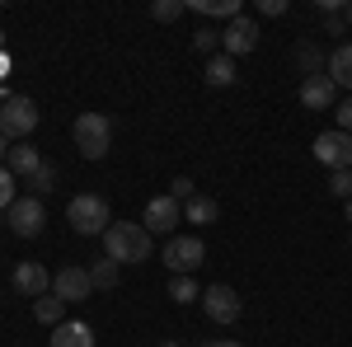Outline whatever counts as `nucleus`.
I'll use <instances>...</instances> for the list:
<instances>
[{"mask_svg": "<svg viewBox=\"0 0 352 347\" xmlns=\"http://www.w3.org/2000/svg\"><path fill=\"white\" fill-rule=\"evenodd\" d=\"M202 347H244V343H235V338H217V343H202Z\"/></svg>", "mask_w": 352, "mask_h": 347, "instance_id": "32", "label": "nucleus"}, {"mask_svg": "<svg viewBox=\"0 0 352 347\" xmlns=\"http://www.w3.org/2000/svg\"><path fill=\"white\" fill-rule=\"evenodd\" d=\"M329 192H333L338 202H348L352 197V169H333V174H329Z\"/></svg>", "mask_w": 352, "mask_h": 347, "instance_id": "27", "label": "nucleus"}, {"mask_svg": "<svg viewBox=\"0 0 352 347\" xmlns=\"http://www.w3.org/2000/svg\"><path fill=\"white\" fill-rule=\"evenodd\" d=\"M14 207V174L0 164V212H10Z\"/></svg>", "mask_w": 352, "mask_h": 347, "instance_id": "29", "label": "nucleus"}, {"mask_svg": "<svg viewBox=\"0 0 352 347\" xmlns=\"http://www.w3.org/2000/svg\"><path fill=\"white\" fill-rule=\"evenodd\" d=\"M258 10H263V14H272V19H277V14H287V0H258Z\"/></svg>", "mask_w": 352, "mask_h": 347, "instance_id": "31", "label": "nucleus"}, {"mask_svg": "<svg viewBox=\"0 0 352 347\" xmlns=\"http://www.w3.org/2000/svg\"><path fill=\"white\" fill-rule=\"evenodd\" d=\"M333 117H338V132H348V136H352V94H348V99H343L338 108H333Z\"/></svg>", "mask_w": 352, "mask_h": 347, "instance_id": "30", "label": "nucleus"}, {"mask_svg": "<svg viewBox=\"0 0 352 347\" xmlns=\"http://www.w3.org/2000/svg\"><path fill=\"white\" fill-rule=\"evenodd\" d=\"M164 347H179V343H164Z\"/></svg>", "mask_w": 352, "mask_h": 347, "instance_id": "36", "label": "nucleus"}, {"mask_svg": "<svg viewBox=\"0 0 352 347\" xmlns=\"http://www.w3.org/2000/svg\"><path fill=\"white\" fill-rule=\"evenodd\" d=\"M155 254V235L141 225V221H113L109 230H104V258H113V263H146Z\"/></svg>", "mask_w": 352, "mask_h": 347, "instance_id": "1", "label": "nucleus"}, {"mask_svg": "<svg viewBox=\"0 0 352 347\" xmlns=\"http://www.w3.org/2000/svg\"><path fill=\"white\" fill-rule=\"evenodd\" d=\"M343 19H348V28H352V0H348V10H343Z\"/></svg>", "mask_w": 352, "mask_h": 347, "instance_id": "34", "label": "nucleus"}, {"mask_svg": "<svg viewBox=\"0 0 352 347\" xmlns=\"http://www.w3.org/2000/svg\"><path fill=\"white\" fill-rule=\"evenodd\" d=\"M5 221H10V230L19 235V240H33L43 225H47V212H43V197H14V207L5 212Z\"/></svg>", "mask_w": 352, "mask_h": 347, "instance_id": "7", "label": "nucleus"}, {"mask_svg": "<svg viewBox=\"0 0 352 347\" xmlns=\"http://www.w3.org/2000/svg\"><path fill=\"white\" fill-rule=\"evenodd\" d=\"M333 99H338V85L329 80V76H305L300 80V104L305 108L324 113V108H333Z\"/></svg>", "mask_w": 352, "mask_h": 347, "instance_id": "13", "label": "nucleus"}, {"mask_svg": "<svg viewBox=\"0 0 352 347\" xmlns=\"http://www.w3.org/2000/svg\"><path fill=\"white\" fill-rule=\"evenodd\" d=\"M52 347H94V328H89V324H76V320L56 324L52 328Z\"/></svg>", "mask_w": 352, "mask_h": 347, "instance_id": "17", "label": "nucleus"}, {"mask_svg": "<svg viewBox=\"0 0 352 347\" xmlns=\"http://www.w3.org/2000/svg\"><path fill=\"white\" fill-rule=\"evenodd\" d=\"M66 221H71L76 235H104L113 225V212H109V202H104L99 192H80V197H71Z\"/></svg>", "mask_w": 352, "mask_h": 347, "instance_id": "3", "label": "nucleus"}, {"mask_svg": "<svg viewBox=\"0 0 352 347\" xmlns=\"http://www.w3.org/2000/svg\"><path fill=\"white\" fill-rule=\"evenodd\" d=\"M10 287H14L19 295H33V300H38V295L52 291V272H47L43 263H14V272H10Z\"/></svg>", "mask_w": 352, "mask_h": 347, "instance_id": "12", "label": "nucleus"}, {"mask_svg": "<svg viewBox=\"0 0 352 347\" xmlns=\"http://www.w3.org/2000/svg\"><path fill=\"white\" fill-rule=\"evenodd\" d=\"M235 76H240V66H235V56L217 52L207 66H202V80L212 85V89H226V85H235Z\"/></svg>", "mask_w": 352, "mask_h": 347, "instance_id": "16", "label": "nucleus"}, {"mask_svg": "<svg viewBox=\"0 0 352 347\" xmlns=\"http://www.w3.org/2000/svg\"><path fill=\"white\" fill-rule=\"evenodd\" d=\"M217 47H221V33H217V28H207V24H202L197 33H192V52H202L207 61L217 56Z\"/></svg>", "mask_w": 352, "mask_h": 347, "instance_id": "25", "label": "nucleus"}, {"mask_svg": "<svg viewBox=\"0 0 352 347\" xmlns=\"http://www.w3.org/2000/svg\"><path fill=\"white\" fill-rule=\"evenodd\" d=\"M118 277H122V267L113 263V258L89 263V282H94V291H113V287H118Z\"/></svg>", "mask_w": 352, "mask_h": 347, "instance_id": "20", "label": "nucleus"}, {"mask_svg": "<svg viewBox=\"0 0 352 347\" xmlns=\"http://www.w3.org/2000/svg\"><path fill=\"white\" fill-rule=\"evenodd\" d=\"M71 136H76V150H80L85 160H104L113 146V122L109 113H80L76 117V127H71Z\"/></svg>", "mask_w": 352, "mask_h": 347, "instance_id": "2", "label": "nucleus"}, {"mask_svg": "<svg viewBox=\"0 0 352 347\" xmlns=\"http://www.w3.org/2000/svg\"><path fill=\"white\" fill-rule=\"evenodd\" d=\"M179 221H184V207H179L169 192H164V197H151V202H146V212H141V225H146L151 235H169Z\"/></svg>", "mask_w": 352, "mask_h": 347, "instance_id": "10", "label": "nucleus"}, {"mask_svg": "<svg viewBox=\"0 0 352 347\" xmlns=\"http://www.w3.org/2000/svg\"><path fill=\"white\" fill-rule=\"evenodd\" d=\"M343 212H348V225H352V197H348V202H343Z\"/></svg>", "mask_w": 352, "mask_h": 347, "instance_id": "35", "label": "nucleus"}, {"mask_svg": "<svg viewBox=\"0 0 352 347\" xmlns=\"http://www.w3.org/2000/svg\"><path fill=\"white\" fill-rule=\"evenodd\" d=\"M188 10H197L202 19L217 14V19H240V0H188Z\"/></svg>", "mask_w": 352, "mask_h": 347, "instance_id": "21", "label": "nucleus"}, {"mask_svg": "<svg viewBox=\"0 0 352 347\" xmlns=\"http://www.w3.org/2000/svg\"><path fill=\"white\" fill-rule=\"evenodd\" d=\"M184 10H188V0H155V5H151V19H160V24H174Z\"/></svg>", "mask_w": 352, "mask_h": 347, "instance_id": "26", "label": "nucleus"}, {"mask_svg": "<svg viewBox=\"0 0 352 347\" xmlns=\"http://www.w3.org/2000/svg\"><path fill=\"white\" fill-rule=\"evenodd\" d=\"M5 155H10V141H5V136H0V164H5Z\"/></svg>", "mask_w": 352, "mask_h": 347, "instance_id": "33", "label": "nucleus"}, {"mask_svg": "<svg viewBox=\"0 0 352 347\" xmlns=\"http://www.w3.org/2000/svg\"><path fill=\"white\" fill-rule=\"evenodd\" d=\"M217 216H221V207L212 197H202V192H197L192 202H184V221H188V225H212Z\"/></svg>", "mask_w": 352, "mask_h": 347, "instance_id": "18", "label": "nucleus"}, {"mask_svg": "<svg viewBox=\"0 0 352 347\" xmlns=\"http://www.w3.org/2000/svg\"><path fill=\"white\" fill-rule=\"evenodd\" d=\"M43 160H47V155H43L38 146H28V141H19V146H10V155H5V169H10L14 179H33Z\"/></svg>", "mask_w": 352, "mask_h": 347, "instance_id": "14", "label": "nucleus"}, {"mask_svg": "<svg viewBox=\"0 0 352 347\" xmlns=\"http://www.w3.org/2000/svg\"><path fill=\"white\" fill-rule=\"evenodd\" d=\"M89 291H94V282H89V267H76V263H66L61 272L52 277V295L56 300H89Z\"/></svg>", "mask_w": 352, "mask_h": 347, "instance_id": "11", "label": "nucleus"}, {"mask_svg": "<svg viewBox=\"0 0 352 347\" xmlns=\"http://www.w3.org/2000/svg\"><path fill=\"white\" fill-rule=\"evenodd\" d=\"M202 263H207V244L197 240V235H169L164 240V267L174 277H192Z\"/></svg>", "mask_w": 352, "mask_h": 347, "instance_id": "5", "label": "nucleus"}, {"mask_svg": "<svg viewBox=\"0 0 352 347\" xmlns=\"http://www.w3.org/2000/svg\"><path fill=\"white\" fill-rule=\"evenodd\" d=\"M324 76L338 85V89H348V94H352V43H343V47H333V52H329Z\"/></svg>", "mask_w": 352, "mask_h": 347, "instance_id": "15", "label": "nucleus"}, {"mask_svg": "<svg viewBox=\"0 0 352 347\" xmlns=\"http://www.w3.org/2000/svg\"><path fill=\"white\" fill-rule=\"evenodd\" d=\"M202 315L212 324H235L244 315V300L235 287H226V282H217V287H207L202 291Z\"/></svg>", "mask_w": 352, "mask_h": 347, "instance_id": "6", "label": "nucleus"}, {"mask_svg": "<svg viewBox=\"0 0 352 347\" xmlns=\"http://www.w3.org/2000/svg\"><path fill=\"white\" fill-rule=\"evenodd\" d=\"M254 47H258V24H254L249 14H240V19H230V24L221 28V52L226 56L240 61V56H249Z\"/></svg>", "mask_w": 352, "mask_h": 347, "instance_id": "9", "label": "nucleus"}, {"mask_svg": "<svg viewBox=\"0 0 352 347\" xmlns=\"http://www.w3.org/2000/svg\"><path fill=\"white\" fill-rule=\"evenodd\" d=\"M169 300H179V305H192V300H202V287H197L192 277H174V282H169Z\"/></svg>", "mask_w": 352, "mask_h": 347, "instance_id": "22", "label": "nucleus"}, {"mask_svg": "<svg viewBox=\"0 0 352 347\" xmlns=\"http://www.w3.org/2000/svg\"><path fill=\"white\" fill-rule=\"evenodd\" d=\"M61 310H66V300H56L52 291L33 300V320H38V324H47V328H56V324H66V320H61Z\"/></svg>", "mask_w": 352, "mask_h": 347, "instance_id": "19", "label": "nucleus"}, {"mask_svg": "<svg viewBox=\"0 0 352 347\" xmlns=\"http://www.w3.org/2000/svg\"><path fill=\"white\" fill-rule=\"evenodd\" d=\"M296 61H300L305 76H320V66H329V56L320 52V47H310V43H300V47H296Z\"/></svg>", "mask_w": 352, "mask_h": 347, "instance_id": "23", "label": "nucleus"}, {"mask_svg": "<svg viewBox=\"0 0 352 347\" xmlns=\"http://www.w3.org/2000/svg\"><path fill=\"white\" fill-rule=\"evenodd\" d=\"M52 183H56V164L43 160V164H38V174L28 179V188H33V197H47V192H52Z\"/></svg>", "mask_w": 352, "mask_h": 347, "instance_id": "24", "label": "nucleus"}, {"mask_svg": "<svg viewBox=\"0 0 352 347\" xmlns=\"http://www.w3.org/2000/svg\"><path fill=\"white\" fill-rule=\"evenodd\" d=\"M315 160L324 164L329 174H333V169H352V136L338 132V127H333V132H320L315 136Z\"/></svg>", "mask_w": 352, "mask_h": 347, "instance_id": "8", "label": "nucleus"}, {"mask_svg": "<svg viewBox=\"0 0 352 347\" xmlns=\"http://www.w3.org/2000/svg\"><path fill=\"white\" fill-rule=\"evenodd\" d=\"M169 197H174V202H179V207H184V202H192V197H197V183H192L188 174H179V179H174V183H169Z\"/></svg>", "mask_w": 352, "mask_h": 347, "instance_id": "28", "label": "nucleus"}, {"mask_svg": "<svg viewBox=\"0 0 352 347\" xmlns=\"http://www.w3.org/2000/svg\"><path fill=\"white\" fill-rule=\"evenodd\" d=\"M33 127H38V104H33L28 94H10V99L0 104V136L14 146V141H24Z\"/></svg>", "mask_w": 352, "mask_h": 347, "instance_id": "4", "label": "nucleus"}]
</instances>
